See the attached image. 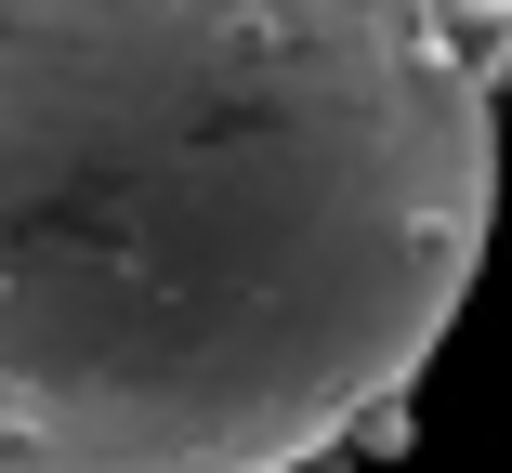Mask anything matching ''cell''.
I'll list each match as a JSON object with an SVG mask.
<instances>
[{"label": "cell", "mask_w": 512, "mask_h": 473, "mask_svg": "<svg viewBox=\"0 0 512 473\" xmlns=\"http://www.w3.org/2000/svg\"><path fill=\"white\" fill-rule=\"evenodd\" d=\"M486 0H0V473H316L499 224Z\"/></svg>", "instance_id": "1"}, {"label": "cell", "mask_w": 512, "mask_h": 473, "mask_svg": "<svg viewBox=\"0 0 512 473\" xmlns=\"http://www.w3.org/2000/svg\"><path fill=\"white\" fill-rule=\"evenodd\" d=\"M486 66H499V132H512V0H486Z\"/></svg>", "instance_id": "2"}]
</instances>
